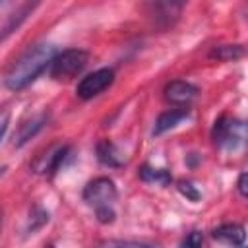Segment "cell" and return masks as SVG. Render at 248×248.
Wrapping results in <instances>:
<instances>
[{"label": "cell", "instance_id": "cell-1", "mask_svg": "<svg viewBox=\"0 0 248 248\" xmlns=\"http://www.w3.org/2000/svg\"><path fill=\"white\" fill-rule=\"evenodd\" d=\"M56 56V48L50 43H39L29 46L6 72L4 85L10 91H21L31 85L46 68H50L52 58Z\"/></svg>", "mask_w": 248, "mask_h": 248}, {"label": "cell", "instance_id": "cell-2", "mask_svg": "<svg viewBox=\"0 0 248 248\" xmlns=\"http://www.w3.org/2000/svg\"><path fill=\"white\" fill-rule=\"evenodd\" d=\"M89 62V54L83 48H66L56 52L50 62V78L56 81H68L83 72Z\"/></svg>", "mask_w": 248, "mask_h": 248}, {"label": "cell", "instance_id": "cell-3", "mask_svg": "<svg viewBox=\"0 0 248 248\" xmlns=\"http://www.w3.org/2000/svg\"><path fill=\"white\" fill-rule=\"evenodd\" d=\"M213 143L221 149H238L244 140H246V126L242 120L234 118V116H221L219 120H215L213 124V132H211Z\"/></svg>", "mask_w": 248, "mask_h": 248}, {"label": "cell", "instance_id": "cell-4", "mask_svg": "<svg viewBox=\"0 0 248 248\" xmlns=\"http://www.w3.org/2000/svg\"><path fill=\"white\" fill-rule=\"evenodd\" d=\"M81 196L89 205L99 209V207H112V202L116 200L118 194H116V186L110 178L99 176V178H93L91 182H87Z\"/></svg>", "mask_w": 248, "mask_h": 248}, {"label": "cell", "instance_id": "cell-5", "mask_svg": "<svg viewBox=\"0 0 248 248\" xmlns=\"http://www.w3.org/2000/svg\"><path fill=\"white\" fill-rule=\"evenodd\" d=\"M114 81V72L110 68H99L91 74H87L76 87V93L79 99L89 101L97 95H101L105 89H108Z\"/></svg>", "mask_w": 248, "mask_h": 248}, {"label": "cell", "instance_id": "cell-6", "mask_svg": "<svg viewBox=\"0 0 248 248\" xmlns=\"http://www.w3.org/2000/svg\"><path fill=\"white\" fill-rule=\"evenodd\" d=\"M68 151H70V145H66V143H54V145L46 147L43 153H39L33 159V163H31L33 172H37V174H54L62 167L64 159L68 157Z\"/></svg>", "mask_w": 248, "mask_h": 248}, {"label": "cell", "instance_id": "cell-7", "mask_svg": "<svg viewBox=\"0 0 248 248\" xmlns=\"http://www.w3.org/2000/svg\"><path fill=\"white\" fill-rule=\"evenodd\" d=\"M165 99L178 107V108H188V105L198 97V87L192 85L190 81H184V79H174L170 83L165 85Z\"/></svg>", "mask_w": 248, "mask_h": 248}, {"label": "cell", "instance_id": "cell-8", "mask_svg": "<svg viewBox=\"0 0 248 248\" xmlns=\"http://www.w3.org/2000/svg\"><path fill=\"white\" fill-rule=\"evenodd\" d=\"M213 240L231 246V248H244L246 246V231L238 223H225L211 231Z\"/></svg>", "mask_w": 248, "mask_h": 248}, {"label": "cell", "instance_id": "cell-9", "mask_svg": "<svg viewBox=\"0 0 248 248\" xmlns=\"http://www.w3.org/2000/svg\"><path fill=\"white\" fill-rule=\"evenodd\" d=\"M149 16H153V19L161 25V27H169L174 23V19L180 16L182 4H172V2H155L149 4Z\"/></svg>", "mask_w": 248, "mask_h": 248}, {"label": "cell", "instance_id": "cell-10", "mask_svg": "<svg viewBox=\"0 0 248 248\" xmlns=\"http://www.w3.org/2000/svg\"><path fill=\"white\" fill-rule=\"evenodd\" d=\"M46 120H48V114H46V112H41L39 116H33L31 120L19 124V128H17L16 134H14V145H16V147L25 145L31 138L37 136V132L46 124Z\"/></svg>", "mask_w": 248, "mask_h": 248}, {"label": "cell", "instance_id": "cell-11", "mask_svg": "<svg viewBox=\"0 0 248 248\" xmlns=\"http://www.w3.org/2000/svg\"><path fill=\"white\" fill-rule=\"evenodd\" d=\"M188 116H190V108H170V110L159 114V118L155 122V128H153V136H161V134L172 130L174 126H178Z\"/></svg>", "mask_w": 248, "mask_h": 248}, {"label": "cell", "instance_id": "cell-12", "mask_svg": "<svg viewBox=\"0 0 248 248\" xmlns=\"http://www.w3.org/2000/svg\"><path fill=\"white\" fill-rule=\"evenodd\" d=\"M97 159L105 167H112V169H118V167L124 165V159L120 157L118 147L108 140H103V141L97 143Z\"/></svg>", "mask_w": 248, "mask_h": 248}, {"label": "cell", "instance_id": "cell-13", "mask_svg": "<svg viewBox=\"0 0 248 248\" xmlns=\"http://www.w3.org/2000/svg\"><path fill=\"white\" fill-rule=\"evenodd\" d=\"M35 8H37V4H23L16 14H12L10 19L6 21V25L0 29V43H4V41H6V39H8V37H10V35L23 23V21H25V17H27Z\"/></svg>", "mask_w": 248, "mask_h": 248}, {"label": "cell", "instance_id": "cell-14", "mask_svg": "<svg viewBox=\"0 0 248 248\" xmlns=\"http://www.w3.org/2000/svg\"><path fill=\"white\" fill-rule=\"evenodd\" d=\"M140 178H141L145 184H155V186H167V184H170V180H172V176H170L169 170H165V169H153V167H149V165L141 167Z\"/></svg>", "mask_w": 248, "mask_h": 248}, {"label": "cell", "instance_id": "cell-15", "mask_svg": "<svg viewBox=\"0 0 248 248\" xmlns=\"http://www.w3.org/2000/svg\"><path fill=\"white\" fill-rule=\"evenodd\" d=\"M242 56H244L242 45H219L209 52V58H215L219 62H231V60H238Z\"/></svg>", "mask_w": 248, "mask_h": 248}, {"label": "cell", "instance_id": "cell-16", "mask_svg": "<svg viewBox=\"0 0 248 248\" xmlns=\"http://www.w3.org/2000/svg\"><path fill=\"white\" fill-rule=\"evenodd\" d=\"M97 248H161L153 242H143V240H118V238H110V240H103L99 242Z\"/></svg>", "mask_w": 248, "mask_h": 248}, {"label": "cell", "instance_id": "cell-17", "mask_svg": "<svg viewBox=\"0 0 248 248\" xmlns=\"http://www.w3.org/2000/svg\"><path fill=\"white\" fill-rule=\"evenodd\" d=\"M48 221V213L45 211V209H41V207H35L33 211H31V215H29V232H35L37 229H41L45 223Z\"/></svg>", "mask_w": 248, "mask_h": 248}, {"label": "cell", "instance_id": "cell-18", "mask_svg": "<svg viewBox=\"0 0 248 248\" xmlns=\"http://www.w3.org/2000/svg\"><path fill=\"white\" fill-rule=\"evenodd\" d=\"M178 192L186 198V200H190V202H198L200 200V192H198V188L192 184V182H186V180H180L178 182Z\"/></svg>", "mask_w": 248, "mask_h": 248}, {"label": "cell", "instance_id": "cell-19", "mask_svg": "<svg viewBox=\"0 0 248 248\" xmlns=\"http://www.w3.org/2000/svg\"><path fill=\"white\" fill-rule=\"evenodd\" d=\"M180 248H203V236H202V232L200 231H190L184 236Z\"/></svg>", "mask_w": 248, "mask_h": 248}, {"label": "cell", "instance_id": "cell-20", "mask_svg": "<svg viewBox=\"0 0 248 248\" xmlns=\"http://www.w3.org/2000/svg\"><path fill=\"white\" fill-rule=\"evenodd\" d=\"M238 192H240L242 198L248 196V192H246V172H242V174L238 176Z\"/></svg>", "mask_w": 248, "mask_h": 248}, {"label": "cell", "instance_id": "cell-21", "mask_svg": "<svg viewBox=\"0 0 248 248\" xmlns=\"http://www.w3.org/2000/svg\"><path fill=\"white\" fill-rule=\"evenodd\" d=\"M45 248H54V246H52V244H46V246H45Z\"/></svg>", "mask_w": 248, "mask_h": 248}, {"label": "cell", "instance_id": "cell-22", "mask_svg": "<svg viewBox=\"0 0 248 248\" xmlns=\"http://www.w3.org/2000/svg\"><path fill=\"white\" fill-rule=\"evenodd\" d=\"M0 225H2V213H0Z\"/></svg>", "mask_w": 248, "mask_h": 248}]
</instances>
